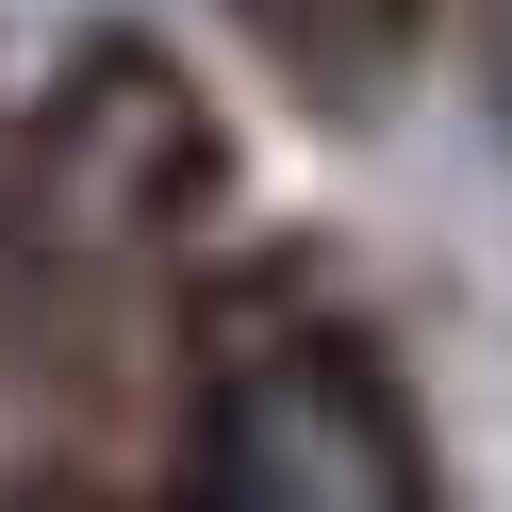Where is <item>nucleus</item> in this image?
<instances>
[{"label":"nucleus","mask_w":512,"mask_h":512,"mask_svg":"<svg viewBox=\"0 0 512 512\" xmlns=\"http://www.w3.org/2000/svg\"><path fill=\"white\" fill-rule=\"evenodd\" d=\"M182 479L215 512H413L430 496V446H413V397L380 380L364 331L281 314V331H248L199 380V463Z\"/></svg>","instance_id":"f257e3e1"},{"label":"nucleus","mask_w":512,"mask_h":512,"mask_svg":"<svg viewBox=\"0 0 512 512\" xmlns=\"http://www.w3.org/2000/svg\"><path fill=\"white\" fill-rule=\"evenodd\" d=\"M232 17H265V34L298 50L314 83H364V67H413V34H430V0H232Z\"/></svg>","instance_id":"f03ea898"}]
</instances>
